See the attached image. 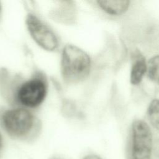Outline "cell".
I'll return each instance as SVG.
<instances>
[{"label":"cell","instance_id":"4fadbf2b","mask_svg":"<svg viewBox=\"0 0 159 159\" xmlns=\"http://www.w3.org/2000/svg\"><path fill=\"white\" fill-rule=\"evenodd\" d=\"M1 17H2V6L0 2V21L1 20Z\"/></svg>","mask_w":159,"mask_h":159},{"label":"cell","instance_id":"5bb4252c","mask_svg":"<svg viewBox=\"0 0 159 159\" xmlns=\"http://www.w3.org/2000/svg\"><path fill=\"white\" fill-rule=\"evenodd\" d=\"M51 159H61V158H58V157H54V158H52Z\"/></svg>","mask_w":159,"mask_h":159},{"label":"cell","instance_id":"5b68a950","mask_svg":"<svg viewBox=\"0 0 159 159\" xmlns=\"http://www.w3.org/2000/svg\"><path fill=\"white\" fill-rule=\"evenodd\" d=\"M25 24L32 39L42 48L53 52L58 48L59 42L55 34L35 14L27 15Z\"/></svg>","mask_w":159,"mask_h":159},{"label":"cell","instance_id":"8992f818","mask_svg":"<svg viewBox=\"0 0 159 159\" xmlns=\"http://www.w3.org/2000/svg\"><path fill=\"white\" fill-rule=\"evenodd\" d=\"M147 69V64L144 56L140 52L134 53L130 73V82L132 84H139Z\"/></svg>","mask_w":159,"mask_h":159},{"label":"cell","instance_id":"7a4b0ae2","mask_svg":"<svg viewBox=\"0 0 159 159\" xmlns=\"http://www.w3.org/2000/svg\"><path fill=\"white\" fill-rule=\"evenodd\" d=\"M47 91L48 84L45 75L37 72L17 86L14 99L23 107L35 108L43 102Z\"/></svg>","mask_w":159,"mask_h":159},{"label":"cell","instance_id":"ba28073f","mask_svg":"<svg viewBox=\"0 0 159 159\" xmlns=\"http://www.w3.org/2000/svg\"><path fill=\"white\" fill-rule=\"evenodd\" d=\"M147 115L150 124L159 130V99L153 100L147 109Z\"/></svg>","mask_w":159,"mask_h":159},{"label":"cell","instance_id":"6da1fadb","mask_svg":"<svg viewBox=\"0 0 159 159\" xmlns=\"http://www.w3.org/2000/svg\"><path fill=\"white\" fill-rule=\"evenodd\" d=\"M89 56L82 49L74 45H66L61 57V74L68 84H76L85 80L91 70Z\"/></svg>","mask_w":159,"mask_h":159},{"label":"cell","instance_id":"52a82bcc","mask_svg":"<svg viewBox=\"0 0 159 159\" xmlns=\"http://www.w3.org/2000/svg\"><path fill=\"white\" fill-rule=\"evenodd\" d=\"M97 3L101 9L111 15H119L124 12L129 7L130 2L129 1H107L100 0Z\"/></svg>","mask_w":159,"mask_h":159},{"label":"cell","instance_id":"9c48e42d","mask_svg":"<svg viewBox=\"0 0 159 159\" xmlns=\"http://www.w3.org/2000/svg\"><path fill=\"white\" fill-rule=\"evenodd\" d=\"M147 71L148 77L155 83L159 84V55L150 59L147 63Z\"/></svg>","mask_w":159,"mask_h":159},{"label":"cell","instance_id":"7c38bea8","mask_svg":"<svg viewBox=\"0 0 159 159\" xmlns=\"http://www.w3.org/2000/svg\"><path fill=\"white\" fill-rule=\"evenodd\" d=\"M2 137H1V134H0V152H1V148H2Z\"/></svg>","mask_w":159,"mask_h":159},{"label":"cell","instance_id":"277c9868","mask_svg":"<svg viewBox=\"0 0 159 159\" xmlns=\"http://www.w3.org/2000/svg\"><path fill=\"white\" fill-rule=\"evenodd\" d=\"M153 148V135L148 125L136 120L132 127L131 159H151Z\"/></svg>","mask_w":159,"mask_h":159},{"label":"cell","instance_id":"30bf717a","mask_svg":"<svg viewBox=\"0 0 159 159\" xmlns=\"http://www.w3.org/2000/svg\"><path fill=\"white\" fill-rule=\"evenodd\" d=\"M84 159H101L99 157L95 155H90L88 156H86Z\"/></svg>","mask_w":159,"mask_h":159},{"label":"cell","instance_id":"8fae6325","mask_svg":"<svg viewBox=\"0 0 159 159\" xmlns=\"http://www.w3.org/2000/svg\"><path fill=\"white\" fill-rule=\"evenodd\" d=\"M156 153H157V157H159V142H158V143L157 144V147H156Z\"/></svg>","mask_w":159,"mask_h":159},{"label":"cell","instance_id":"3957f363","mask_svg":"<svg viewBox=\"0 0 159 159\" xmlns=\"http://www.w3.org/2000/svg\"><path fill=\"white\" fill-rule=\"evenodd\" d=\"M1 123L9 135L14 137H26L37 124L34 115L25 107H15L0 113Z\"/></svg>","mask_w":159,"mask_h":159}]
</instances>
